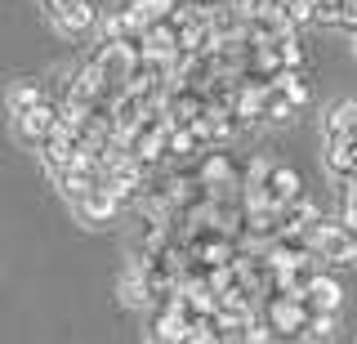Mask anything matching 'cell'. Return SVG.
<instances>
[{
  "instance_id": "obj_15",
  "label": "cell",
  "mask_w": 357,
  "mask_h": 344,
  "mask_svg": "<svg viewBox=\"0 0 357 344\" xmlns=\"http://www.w3.org/2000/svg\"><path fill=\"white\" fill-rule=\"evenodd\" d=\"M340 219L349 224L353 232H357V193L353 188H344V206H340Z\"/></svg>"
},
{
  "instance_id": "obj_12",
  "label": "cell",
  "mask_w": 357,
  "mask_h": 344,
  "mask_svg": "<svg viewBox=\"0 0 357 344\" xmlns=\"http://www.w3.org/2000/svg\"><path fill=\"white\" fill-rule=\"evenodd\" d=\"M40 98H50V90H45V85H36V81H18V85H9V94H5L9 121L22 117V112H31V107H36Z\"/></svg>"
},
{
  "instance_id": "obj_2",
  "label": "cell",
  "mask_w": 357,
  "mask_h": 344,
  "mask_svg": "<svg viewBox=\"0 0 357 344\" xmlns=\"http://www.w3.org/2000/svg\"><path fill=\"white\" fill-rule=\"evenodd\" d=\"M259 313H264L268 327H273V336H282V340H304L312 308H308L299 295H268L264 304H259Z\"/></svg>"
},
{
  "instance_id": "obj_3",
  "label": "cell",
  "mask_w": 357,
  "mask_h": 344,
  "mask_svg": "<svg viewBox=\"0 0 357 344\" xmlns=\"http://www.w3.org/2000/svg\"><path fill=\"white\" fill-rule=\"evenodd\" d=\"M59 121H63V103L59 98H40L31 112H22V117H14V135H18V143L22 148H31V152H40L45 143H50V135L59 130Z\"/></svg>"
},
{
  "instance_id": "obj_7",
  "label": "cell",
  "mask_w": 357,
  "mask_h": 344,
  "mask_svg": "<svg viewBox=\"0 0 357 344\" xmlns=\"http://www.w3.org/2000/svg\"><path fill=\"white\" fill-rule=\"evenodd\" d=\"M312 27L331 31H357V0H312Z\"/></svg>"
},
{
  "instance_id": "obj_4",
  "label": "cell",
  "mask_w": 357,
  "mask_h": 344,
  "mask_svg": "<svg viewBox=\"0 0 357 344\" xmlns=\"http://www.w3.org/2000/svg\"><path fill=\"white\" fill-rule=\"evenodd\" d=\"M304 103H308V81L299 72H286L273 85H264V121H290Z\"/></svg>"
},
{
  "instance_id": "obj_8",
  "label": "cell",
  "mask_w": 357,
  "mask_h": 344,
  "mask_svg": "<svg viewBox=\"0 0 357 344\" xmlns=\"http://www.w3.org/2000/svg\"><path fill=\"white\" fill-rule=\"evenodd\" d=\"M304 193H308V188H304V179H299V170L273 161V170H268V179H264L268 206H286V202H295V197H304Z\"/></svg>"
},
{
  "instance_id": "obj_14",
  "label": "cell",
  "mask_w": 357,
  "mask_h": 344,
  "mask_svg": "<svg viewBox=\"0 0 357 344\" xmlns=\"http://www.w3.org/2000/svg\"><path fill=\"white\" fill-rule=\"evenodd\" d=\"M241 344H273V327L264 322V313H259V317L250 322V327L241 331Z\"/></svg>"
},
{
  "instance_id": "obj_1",
  "label": "cell",
  "mask_w": 357,
  "mask_h": 344,
  "mask_svg": "<svg viewBox=\"0 0 357 344\" xmlns=\"http://www.w3.org/2000/svg\"><path fill=\"white\" fill-rule=\"evenodd\" d=\"M308 246L317 255L321 269H335V264H357V232L344 224V219L321 215L317 224L308 228Z\"/></svg>"
},
{
  "instance_id": "obj_17",
  "label": "cell",
  "mask_w": 357,
  "mask_h": 344,
  "mask_svg": "<svg viewBox=\"0 0 357 344\" xmlns=\"http://www.w3.org/2000/svg\"><path fill=\"white\" fill-rule=\"evenodd\" d=\"M353 193H357V184H353Z\"/></svg>"
},
{
  "instance_id": "obj_11",
  "label": "cell",
  "mask_w": 357,
  "mask_h": 344,
  "mask_svg": "<svg viewBox=\"0 0 357 344\" xmlns=\"http://www.w3.org/2000/svg\"><path fill=\"white\" fill-rule=\"evenodd\" d=\"M116 295H121V304H130V308H148L152 304V286H148V273L139 269V264L130 260V269L116 277Z\"/></svg>"
},
{
  "instance_id": "obj_13",
  "label": "cell",
  "mask_w": 357,
  "mask_h": 344,
  "mask_svg": "<svg viewBox=\"0 0 357 344\" xmlns=\"http://www.w3.org/2000/svg\"><path fill=\"white\" fill-rule=\"evenodd\" d=\"M304 340H308V344H331V340H335V313H312Z\"/></svg>"
},
{
  "instance_id": "obj_16",
  "label": "cell",
  "mask_w": 357,
  "mask_h": 344,
  "mask_svg": "<svg viewBox=\"0 0 357 344\" xmlns=\"http://www.w3.org/2000/svg\"><path fill=\"white\" fill-rule=\"evenodd\" d=\"M353 54H357V31H353Z\"/></svg>"
},
{
  "instance_id": "obj_6",
  "label": "cell",
  "mask_w": 357,
  "mask_h": 344,
  "mask_svg": "<svg viewBox=\"0 0 357 344\" xmlns=\"http://www.w3.org/2000/svg\"><path fill=\"white\" fill-rule=\"evenodd\" d=\"M357 139V98H340L321 117V143H349Z\"/></svg>"
},
{
  "instance_id": "obj_10",
  "label": "cell",
  "mask_w": 357,
  "mask_h": 344,
  "mask_svg": "<svg viewBox=\"0 0 357 344\" xmlns=\"http://www.w3.org/2000/svg\"><path fill=\"white\" fill-rule=\"evenodd\" d=\"M304 304L312 308V313H340V304H344V286L335 282V277L321 269L317 277L308 282V291H304Z\"/></svg>"
},
{
  "instance_id": "obj_5",
  "label": "cell",
  "mask_w": 357,
  "mask_h": 344,
  "mask_svg": "<svg viewBox=\"0 0 357 344\" xmlns=\"http://www.w3.org/2000/svg\"><path fill=\"white\" fill-rule=\"evenodd\" d=\"M40 9L63 36H85V31L98 23V14H94L89 0H40Z\"/></svg>"
},
{
  "instance_id": "obj_9",
  "label": "cell",
  "mask_w": 357,
  "mask_h": 344,
  "mask_svg": "<svg viewBox=\"0 0 357 344\" xmlns=\"http://www.w3.org/2000/svg\"><path fill=\"white\" fill-rule=\"evenodd\" d=\"M76 215H81V224H107V219H116V210H121V202L116 197H112V188H103V184H94L89 188V193L81 197V202L72 206Z\"/></svg>"
}]
</instances>
